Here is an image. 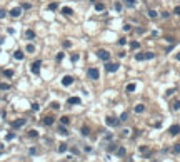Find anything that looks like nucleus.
<instances>
[{
  "label": "nucleus",
  "mask_w": 180,
  "mask_h": 162,
  "mask_svg": "<svg viewBox=\"0 0 180 162\" xmlns=\"http://www.w3.org/2000/svg\"><path fill=\"white\" fill-rule=\"evenodd\" d=\"M39 109H40L39 104H32V110H39Z\"/></svg>",
  "instance_id": "39"
},
{
  "label": "nucleus",
  "mask_w": 180,
  "mask_h": 162,
  "mask_svg": "<svg viewBox=\"0 0 180 162\" xmlns=\"http://www.w3.org/2000/svg\"><path fill=\"white\" fill-rule=\"evenodd\" d=\"M37 135H39V132H37V130H33V129H32V130H28V137H37Z\"/></svg>",
  "instance_id": "28"
},
{
  "label": "nucleus",
  "mask_w": 180,
  "mask_h": 162,
  "mask_svg": "<svg viewBox=\"0 0 180 162\" xmlns=\"http://www.w3.org/2000/svg\"><path fill=\"white\" fill-rule=\"evenodd\" d=\"M62 59H63V52H60V53H57V60H59V62H60V60H62Z\"/></svg>",
  "instance_id": "41"
},
{
  "label": "nucleus",
  "mask_w": 180,
  "mask_h": 162,
  "mask_svg": "<svg viewBox=\"0 0 180 162\" xmlns=\"http://www.w3.org/2000/svg\"><path fill=\"white\" fill-rule=\"evenodd\" d=\"M115 10H117V12H120V10H122V4H120V2H117V4H115Z\"/></svg>",
  "instance_id": "38"
},
{
  "label": "nucleus",
  "mask_w": 180,
  "mask_h": 162,
  "mask_svg": "<svg viewBox=\"0 0 180 162\" xmlns=\"http://www.w3.org/2000/svg\"><path fill=\"white\" fill-rule=\"evenodd\" d=\"M145 59H147L145 53H142V52H138L137 55H135V60H138V62H140V60H145Z\"/></svg>",
  "instance_id": "19"
},
{
  "label": "nucleus",
  "mask_w": 180,
  "mask_h": 162,
  "mask_svg": "<svg viewBox=\"0 0 180 162\" xmlns=\"http://www.w3.org/2000/svg\"><path fill=\"white\" fill-rule=\"evenodd\" d=\"M25 122H27L25 119H17V120L12 122V127L13 129H19V127H22V125H25Z\"/></svg>",
  "instance_id": "4"
},
{
  "label": "nucleus",
  "mask_w": 180,
  "mask_h": 162,
  "mask_svg": "<svg viewBox=\"0 0 180 162\" xmlns=\"http://www.w3.org/2000/svg\"><path fill=\"white\" fill-rule=\"evenodd\" d=\"M130 47H132V49H133V50H135V49H138V47H140V44H138V42H135V40H133V42H130Z\"/></svg>",
  "instance_id": "30"
},
{
  "label": "nucleus",
  "mask_w": 180,
  "mask_h": 162,
  "mask_svg": "<svg viewBox=\"0 0 180 162\" xmlns=\"http://www.w3.org/2000/svg\"><path fill=\"white\" fill-rule=\"evenodd\" d=\"M70 45H72V42H70V40H65V42H63V47H67V49H68Z\"/></svg>",
  "instance_id": "42"
},
{
  "label": "nucleus",
  "mask_w": 180,
  "mask_h": 162,
  "mask_svg": "<svg viewBox=\"0 0 180 162\" xmlns=\"http://www.w3.org/2000/svg\"><path fill=\"white\" fill-rule=\"evenodd\" d=\"M143 110H145V105H143V104H138V105H135V112H137V114H142Z\"/></svg>",
  "instance_id": "14"
},
{
  "label": "nucleus",
  "mask_w": 180,
  "mask_h": 162,
  "mask_svg": "<svg viewBox=\"0 0 180 162\" xmlns=\"http://www.w3.org/2000/svg\"><path fill=\"white\" fill-rule=\"evenodd\" d=\"M25 50H27L28 53H33V52H35V45H33V44H28V45L25 47Z\"/></svg>",
  "instance_id": "21"
},
{
  "label": "nucleus",
  "mask_w": 180,
  "mask_h": 162,
  "mask_svg": "<svg viewBox=\"0 0 180 162\" xmlns=\"http://www.w3.org/2000/svg\"><path fill=\"white\" fill-rule=\"evenodd\" d=\"M127 117H129V114H127V112H123V114L120 115V120H122V122H125V120H127Z\"/></svg>",
  "instance_id": "34"
},
{
  "label": "nucleus",
  "mask_w": 180,
  "mask_h": 162,
  "mask_svg": "<svg viewBox=\"0 0 180 162\" xmlns=\"http://www.w3.org/2000/svg\"><path fill=\"white\" fill-rule=\"evenodd\" d=\"M125 152H127V150H125V147H118V149H117V155H118V157H123Z\"/></svg>",
  "instance_id": "20"
},
{
  "label": "nucleus",
  "mask_w": 180,
  "mask_h": 162,
  "mask_svg": "<svg viewBox=\"0 0 180 162\" xmlns=\"http://www.w3.org/2000/svg\"><path fill=\"white\" fill-rule=\"evenodd\" d=\"M43 124H45V125H52V124H53V117H52V115L43 117Z\"/></svg>",
  "instance_id": "12"
},
{
  "label": "nucleus",
  "mask_w": 180,
  "mask_h": 162,
  "mask_svg": "<svg viewBox=\"0 0 180 162\" xmlns=\"http://www.w3.org/2000/svg\"><path fill=\"white\" fill-rule=\"evenodd\" d=\"M12 139H15V134H13V132H10V134L5 135V140H12Z\"/></svg>",
  "instance_id": "31"
},
{
  "label": "nucleus",
  "mask_w": 180,
  "mask_h": 162,
  "mask_svg": "<svg viewBox=\"0 0 180 162\" xmlns=\"http://www.w3.org/2000/svg\"><path fill=\"white\" fill-rule=\"evenodd\" d=\"M82 134H83V135H88V134H90L88 127H82Z\"/></svg>",
  "instance_id": "35"
},
{
  "label": "nucleus",
  "mask_w": 180,
  "mask_h": 162,
  "mask_svg": "<svg viewBox=\"0 0 180 162\" xmlns=\"http://www.w3.org/2000/svg\"><path fill=\"white\" fill-rule=\"evenodd\" d=\"M5 17H7V12H5V10H0V20L5 19Z\"/></svg>",
  "instance_id": "37"
},
{
  "label": "nucleus",
  "mask_w": 180,
  "mask_h": 162,
  "mask_svg": "<svg viewBox=\"0 0 180 162\" xmlns=\"http://www.w3.org/2000/svg\"><path fill=\"white\" fill-rule=\"evenodd\" d=\"M72 60H74V62L78 60V53H74V55H72Z\"/></svg>",
  "instance_id": "46"
},
{
  "label": "nucleus",
  "mask_w": 180,
  "mask_h": 162,
  "mask_svg": "<svg viewBox=\"0 0 180 162\" xmlns=\"http://www.w3.org/2000/svg\"><path fill=\"white\" fill-rule=\"evenodd\" d=\"M107 125H110V127H115V125H118V120L117 119H113V117H107Z\"/></svg>",
  "instance_id": "9"
},
{
  "label": "nucleus",
  "mask_w": 180,
  "mask_h": 162,
  "mask_svg": "<svg viewBox=\"0 0 180 162\" xmlns=\"http://www.w3.org/2000/svg\"><path fill=\"white\" fill-rule=\"evenodd\" d=\"M173 13H177V15H180V5H178V7H175V8H173Z\"/></svg>",
  "instance_id": "43"
},
{
  "label": "nucleus",
  "mask_w": 180,
  "mask_h": 162,
  "mask_svg": "<svg viewBox=\"0 0 180 162\" xmlns=\"http://www.w3.org/2000/svg\"><path fill=\"white\" fill-rule=\"evenodd\" d=\"M72 84H74V77H72V75H65V77L62 79V85L68 87V85H72Z\"/></svg>",
  "instance_id": "5"
},
{
  "label": "nucleus",
  "mask_w": 180,
  "mask_h": 162,
  "mask_svg": "<svg viewBox=\"0 0 180 162\" xmlns=\"http://www.w3.org/2000/svg\"><path fill=\"white\" fill-rule=\"evenodd\" d=\"M67 102H68L70 105H78V104H80L82 100H80L78 97H68V100H67Z\"/></svg>",
  "instance_id": "10"
},
{
  "label": "nucleus",
  "mask_w": 180,
  "mask_h": 162,
  "mask_svg": "<svg viewBox=\"0 0 180 162\" xmlns=\"http://www.w3.org/2000/svg\"><path fill=\"white\" fill-rule=\"evenodd\" d=\"M168 132H170V135H178V134H180V125H178V124L172 125V127L168 129Z\"/></svg>",
  "instance_id": "6"
},
{
  "label": "nucleus",
  "mask_w": 180,
  "mask_h": 162,
  "mask_svg": "<svg viewBox=\"0 0 180 162\" xmlns=\"http://www.w3.org/2000/svg\"><path fill=\"white\" fill-rule=\"evenodd\" d=\"M140 152H143V154H147L149 150H147V147H140Z\"/></svg>",
  "instance_id": "47"
},
{
  "label": "nucleus",
  "mask_w": 180,
  "mask_h": 162,
  "mask_svg": "<svg viewBox=\"0 0 180 162\" xmlns=\"http://www.w3.org/2000/svg\"><path fill=\"white\" fill-rule=\"evenodd\" d=\"M40 65H42V62H40V60H35V62H32V65H30L32 74L39 75V74H40Z\"/></svg>",
  "instance_id": "1"
},
{
  "label": "nucleus",
  "mask_w": 180,
  "mask_h": 162,
  "mask_svg": "<svg viewBox=\"0 0 180 162\" xmlns=\"http://www.w3.org/2000/svg\"><path fill=\"white\" fill-rule=\"evenodd\" d=\"M4 75L5 77H12L13 75V70H4Z\"/></svg>",
  "instance_id": "32"
},
{
  "label": "nucleus",
  "mask_w": 180,
  "mask_h": 162,
  "mask_svg": "<svg viewBox=\"0 0 180 162\" xmlns=\"http://www.w3.org/2000/svg\"><path fill=\"white\" fill-rule=\"evenodd\" d=\"M98 77H100V72H98V69H88V79L97 80Z\"/></svg>",
  "instance_id": "3"
},
{
  "label": "nucleus",
  "mask_w": 180,
  "mask_h": 162,
  "mask_svg": "<svg viewBox=\"0 0 180 162\" xmlns=\"http://www.w3.org/2000/svg\"><path fill=\"white\" fill-rule=\"evenodd\" d=\"M68 150V146H67V144H60V146H59V152L60 154H63V152H67Z\"/></svg>",
  "instance_id": "17"
},
{
  "label": "nucleus",
  "mask_w": 180,
  "mask_h": 162,
  "mask_svg": "<svg viewBox=\"0 0 180 162\" xmlns=\"http://www.w3.org/2000/svg\"><path fill=\"white\" fill-rule=\"evenodd\" d=\"M105 69H107V72H117L118 70V64H107Z\"/></svg>",
  "instance_id": "8"
},
{
  "label": "nucleus",
  "mask_w": 180,
  "mask_h": 162,
  "mask_svg": "<svg viewBox=\"0 0 180 162\" xmlns=\"http://www.w3.org/2000/svg\"><path fill=\"white\" fill-rule=\"evenodd\" d=\"M145 57H147V59H153V57H155V53H153V52H147V53H145Z\"/></svg>",
  "instance_id": "36"
},
{
  "label": "nucleus",
  "mask_w": 180,
  "mask_h": 162,
  "mask_svg": "<svg viewBox=\"0 0 180 162\" xmlns=\"http://www.w3.org/2000/svg\"><path fill=\"white\" fill-rule=\"evenodd\" d=\"M62 13H63V15H72V13H74V10H72L70 7H63V8H62Z\"/></svg>",
  "instance_id": "18"
},
{
  "label": "nucleus",
  "mask_w": 180,
  "mask_h": 162,
  "mask_svg": "<svg viewBox=\"0 0 180 162\" xmlns=\"http://www.w3.org/2000/svg\"><path fill=\"white\" fill-rule=\"evenodd\" d=\"M57 7H59V5L53 2V4H50V5H48V10H57Z\"/></svg>",
  "instance_id": "33"
},
{
  "label": "nucleus",
  "mask_w": 180,
  "mask_h": 162,
  "mask_svg": "<svg viewBox=\"0 0 180 162\" xmlns=\"http://www.w3.org/2000/svg\"><path fill=\"white\" fill-rule=\"evenodd\" d=\"M135 89H137V85H135V84H129L127 87H125V90L130 94V92H135Z\"/></svg>",
  "instance_id": "15"
},
{
  "label": "nucleus",
  "mask_w": 180,
  "mask_h": 162,
  "mask_svg": "<svg viewBox=\"0 0 180 162\" xmlns=\"http://www.w3.org/2000/svg\"><path fill=\"white\" fill-rule=\"evenodd\" d=\"M0 89H2V90H8L10 85H8V84H4V82H0Z\"/></svg>",
  "instance_id": "26"
},
{
  "label": "nucleus",
  "mask_w": 180,
  "mask_h": 162,
  "mask_svg": "<svg viewBox=\"0 0 180 162\" xmlns=\"http://www.w3.org/2000/svg\"><path fill=\"white\" fill-rule=\"evenodd\" d=\"M60 122H62V125H68L70 124V119L67 115H63V117H60Z\"/></svg>",
  "instance_id": "22"
},
{
  "label": "nucleus",
  "mask_w": 180,
  "mask_h": 162,
  "mask_svg": "<svg viewBox=\"0 0 180 162\" xmlns=\"http://www.w3.org/2000/svg\"><path fill=\"white\" fill-rule=\"evenodd\" d=\"M149 17L150 19H157V12L155 10H149Z\"/></svg>",
  "instance_id": "27"
},
{
  "label": "nucleus",
  "mask_w": 180,
  "mask_h": 162,
  "mask_svg": "<svg viewBox=\"0 0 180 162\" xmlns=\"http://www.w3.org/2000/svg\"><path fill=\"white\" fill-rule=\"evenodd\" d=\"M59 107H60V105H59V102H52V109H55V110H57Z\"/></svg>",
  "instance_id": "40"
},
{
  "label": "nucleus",
  "mask_w": 180,
  "mask_h": 162,
  "mask_svg": "<svg viewBox=\"0 0 180 162\" xmlns=\"http://www.w3.org/2000/svg\"><path fill=\"white\" fill-rule=\"evenodd\" d=\"M173 154H180V144H175L173 146Z\"/></svg>",
  "instance_id": "29"
},
{
  "label": "nucleus",
  "mask_w": 180,
  "mask_h": 162,
  "mask_svg": "<svg viewBox=\"0 0 180 162\" xmlns=\"http://www.w3.org/2000/svg\"><path fill=\"white\" fill-rule=\"evenodd\" d=\"M135 4H137V0H125V5L127 7H135Z\"/></svg>",
  "instance_id": "24"
},
{
  "label": "nucleus",
  "mask_w": 180,
  "mask_h": 162,
  "mask_svg": "<svg viewBox=\"0 0 180 162\" xmlns=\"http://www.w3.org/2000/svg\"><path fill=\"white\" fill-rule=\"evenodd\" d=\"M13 57H15L17 60H22V59H23V52H22V50H17V52L13 53Z\"/></svg>",
  "instance_id": "16"
},
{
  "label": "nucleus",
  "mask_w": 180,
  "mask_h": 162,
  "mask_svg": "<svg viewBox=\"0 0 180 162\" xmlns=\"http://www.w3.org/2000/svg\"><path fill=\"white\" fill-rule=\"evenodd\" d=\"M125 44H127V40H125V39H120V40H118V45H125Z\"/></svg>",
  "instance_id": "45"
},
{
  "label": "nucleus",
  "mask_w": 180,
  "mask_h": 162,
  "mask_svg": "<svg viewBox=\"0 0 180 162\" xmlns=\"http://www.w3.org/2000/svg\"><path fill=\"white\" fill-rule=\"evenodd\" d=\"M130 28H132V25H129V24H127V25H123V30H125V32H129Z\"/></svg>",
  "instance_id": "44"
},
{
  "label": "nucleus",
  "mask_w": 180,
  "mask_h": 162,
  "mask_svg": "<svg viewBox=\"0 0 180 162\" xmlns=\"http://www.w3.org/2000/svg\"><path fill=\"white\" fill-rule=\"evenodd\" d=\"M175 59H177V60H180V52H178L177 55H175Z\"/></svg>",
  "instance_id": "48"
},
{
  "label": "nucleus",
  "mask_w": 180,
  "mask_h": 162,
  "mask_svg": "<svg viewBox=\"0 0 180 162\" xmlns=\"http://www.w3.org/2000/svg\"><path fill=\"white\" fill-rule=\"evenodd\" d=\"M95 10H97V12H103V10H105V5H103L102 2H95Z\"/></svg>",
  "instance_id": "11"
},
{
  "label": "nucleus",
  "mask_w": 180,
  "mask_h": 162,
  "mask_svg": "<svg viewBox=\"0 0 180 162\" xmlns=\"http://www.w3.org/2000/svg\"><path fill=\"white\" fill-rule=\"evenodd\" d=\"M172 109H173V110H180V100H175V102L172 104Z\"/></svg>",
  "instance_id": "23"
},
{
  "label": "nucleus",
  "mask_w": 180,
  "mask_h": 162,
  "mask_svg": "<svg viewBox=\"0 0 180 162\" xmlns=\"http://www.w3.org/2000/svg\"><path fill=\"white\" fill-rule=\"evenodd\" d=\"M59 134H62V135H68V130H67V129L63 127V125H62V127L59 129Z\"/></svg>",
  "instance_id": "25"
},
{
  "label": "nucleus",
  "mask_w": 180,
  "mask_h": 162,
  "mask_svg": "<svg viewBox=\"0 0 180 162\" xmlns=\"http://www.w3.org/2000/svg\"><path fill=\"white\" fill-rule=\"evenodd\" d=\"M97 55H98V59H102L103 62H107V60L110 59V52H107V50L100 49V50H97Z\"/></svg>",
  "instance_id": "2"
},
{
  "label": "nucleus",
  "mask_w": 180,
  "mask_h": 162,
  "mask_svg": "<svg viewBox=\"0 0 180 162\" xmlns=\"http://www.w3.org/2000/svg\"><path fill=\"white\" fill-rule=\"evenodd\" d=\"M25 37H27L28 40H33V39H35V32H33V30H27V32H25Z\"/></svg>",
  "instance_id": "13"
},
{
  "label": "nucleus",
  "mask_w": 180,
  "mask_h": 162,
  "mask_svg": "<svg viewBox=\"0 0 180 162\" xmlns=\"http://www.w3.org/2000/svg\"><path fill=\"white\" fill-rule=\"evenodd\" d=\"M10 15H12V17H15V19H17V17H20V15H22V8H20V7L12 8V10H10Z\"/></svg>",
  "instance_id": "7"
}]
</instances>
